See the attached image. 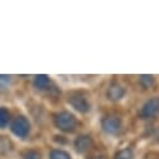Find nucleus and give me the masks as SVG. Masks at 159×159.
Listing matches in <instances>:
<instances>
[{
    "label": "nucleus",
    "instance_id": "obj_1",
    "mask_svg": "<svg viewBox=\"0 0 159 159\" xmlns=\"http://www.w3.org/2000/svg\"><path fill=\"white\" fill-rule=\"evenodd\" d=\"M54 122H55V125L64 132H73L76 127V119L69 111L58 113L54 118Z\"/></svg>",
    "mask_w": 159,
    "mask_h": 159
},
{
    "label": "nucleus",
    "instance_id": "obj_2",
    "mask_svg": "<svg viewBox=\"0 0 159 159\" xmlns=\"http://www.w3.org/2000/svg\"><path fill=\"white\" fill-rule=\"evenodd\" d=\"M10 129H11V132H13L16 137L24 138V137L28 135L29 129H30V125H29V122L26 120L24 116H16L14 120L11 122Z\"/></svg>",
    "mask_w": 159,
    "mask_h": 159
},
{
    "label": "nucleus",
    "instance_id": "obj_3",
    "mask_svg": "<svg viewBox=\"0 0 159 159\" xmlns=\"http://www.w3.org/2000/svg\"><path fill=\"white\" fill-rule=\"evenodd\" d=\"M102 127L108 134H116L122 129V120L118 116H105L102 120Z\"/></svg>",
    "mask_w": 159,
    "mask_h": 159
},
{
    "label": "nucleus",
    "instance_id": "obj_4",
    "mask_svg": "<svg viewBox=\"0 0 159 159\" xmlns=\"http://www.w3.org/2000/svg\"><path fill=\"white\" fill-rule=\"evenodd\" d=\"M68 102H69V104H70L74 109H76L78 111H80V113H87V111L90 109V104L88 103L87 98H84L83 95L78 94V93L71 94V95L69 97Z\"/></svg>",
    "mask_w": 159,
    "mask_h": 159
},
{
    "label": "nucleus",
    "instance_id": "obj_5",
    "mask_svg": "<svg viewBox=\"0 0 159 159\" xmlns=\"http://www.w3.org/2000/svg\"><path fill=\"white\" fill-rule=\"evenodd\" d=\"M158 113H159V98H152L143 105L140 110V115L143 118H152Z\"/></svg>",
    "mask_w": 159,
    "mask_h": 159
},
{
    "label": "nucleus",
    "instance_id": "obj_6",
    "mask_svg": "<svg viewBox=\"0 0 159 159\" xmlns=\"http://www.w3.org/2000/svg\"><path fill=\"white\" fill-rule=\"evenodd\" d=\"M124 93H125V90L120 84L113 83L108 89V98L110 100H119V99L123 98Z\"/></svg>",
    "mask_w": 159,
    "mask_h": 159
},
{
    "label": "nucleus",
    "instance_id": "obj_7",
    "mask_svg": "<svg viewBox=\"0 0 159 159\" xmlns=\"http://www.w3.org/2000/svg\"><path fill=\"white\" fill-rule=\"evenodd\" d=\"M74 145H75V148H76L78 152L84 153V152H87L92 147V139L88 135H80V137L76 138Z\"/></svg>",
    "mask_w": 159,
    "mask_h": 159
},
{
    "label": "nucleus",
    "instance_id": "obj_8",
    "mask_svg": "<svg viewBox=\"0 0 159 159\" xmlns=\"http://www.w3.org/2000/svg\"><path fill=\"white\" fill-rule=\"evenodd\" d=\"M50 80H49V76L48 75H36L35 76V80H34V84L35 87L40 88V89H44L49 85Z\"/></svg>",
    "mask_w": 159,
    "mask_h": 159
},
{
    "label": "nucleus",
    "instance_id": "obj_9",
    "mask_svg": "<svg viewBox=\"0 0 159 159\" xmlns=\"http://www.w3.org/2000/svg\"><path fill=\"white\" fill-rule=\"evenodd\" d=\"M10 119V113L7 108H0V128H4Z\"/></svg>",
    "mask_w": 159,
    "mask_h": 159
},
{
    "label": "nucleus",
    "instance_id": "obj_10",
    "mask_svg": "<svg viewBox=\"0 0 159 159\" xmlns=\"http://www.w3.org/2000/svg\"><path fill=\"white\" fill-rule=\"evenodd\" d=\"M50 159H70V157L66 152L55 149V150L50 152Z\"/></svg>",
    "mask_w": 159,
    "mask_h": 159
},
{
    "label": "nucleus",
    "instance_id": "obj_11",
    "mask_svg": "<svg viewBox=\"0 0 159 159\" xmlns=\"http://www.w3.org/2000/svg\"><path fill=\"white\" fill-rule=\"evenodd\" d=\"M114 159H133V152L130 149H123L120 152H118Z\"/></svg>",
    "mask_w": 159,
    "mask_h": 159
},
{
    "label": "nucleus",
    "instance_id": "obj_12",
    "mask_svg": "<svg viewBox=\"0 0 159 159\" xmlns=\"http://www.w3.org/2000/svg\"><path fill=\"white\" fill-rule=\"evenodd\" d=\"M153 82H154V79L152 75H142L140 76V83L144 88H149L153 84Z\"/></svg>",
    "mask_w": 159,
    "mask_h": 159
},
{
    "label": "nucleus",
    "instance_id": "obj_13",
    "mask_svg": "<svg viewBox=\"0 0 159 159\" xmlns=\"http://www.w3.org/2000/svg\"><path fill=\"white\" fill-rule=\"evenodd\" d=\"M23 159H40V154L35 150H28L23 154Z\"/></svg>",
    "mask_w": 159,
    "mask_h": 159
},
{
    "label": "nucleus",
    "instance_id": "obj_14",
    "mask_svg": "<svg viewBox=\"0 0 159 159\" xmlns=\"http://www.w3.org/2000/svg\"><path fill=\"white\" fill-rule=\"evenodd\" d=\"M10 82V76L9 75H0V88L5 87Z\"/></svg>",
    "mask_w": 159,
    "mask_h": 159
},
{
    "label": "nucleus",
    "instance_id": "obj_15",
    "mask_svg": "<svg viewBox=\"0 0 159 159\" xmlns=\"http://www.w3.org/2000/svg\"><path fill=\"white\" fill-rule=\"evenodd\" d=\"M95 159H103V158H95Z\"/></svg>",
    "mask_w": 159,
    "mask_h": 159
}]
</instances>
